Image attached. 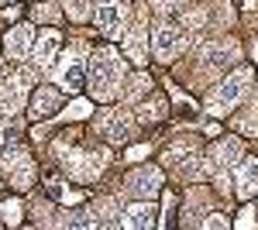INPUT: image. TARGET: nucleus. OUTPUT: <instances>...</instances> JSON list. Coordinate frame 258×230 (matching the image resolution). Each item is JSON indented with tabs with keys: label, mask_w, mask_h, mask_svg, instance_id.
I'll use <instances>...</instances> for the list:
<instances>
[{
	"label": "nucleus",
	"mask_w": 258,
	"mask_h": 230,
	"mask_svg": "<svg viewBox=\"0 0 258 230\" xmlns=\"http://www.w3.org/2000/svg\"><path fill=\"white\" fill-rule=\"evenodd\" d=\"M90 90L97 100H110V96L120 90V83H124V62L114 48H97L93 58H90Z\"/></svg>",
	"instance_id": "nucleus-1"
},
{
	"label": "nucleus",
	"mask_w": 258,
	"mask_h": 230,
	"mask_svg": "<svg viewBox=\"0 0 258 230\" xmlns=\"http://www.w3.org/2000/svg\"><path fill=\"white\" fill-rule=\"evenodd\" d=\"M248 86H251V72L248 69H238L234 76H227L224 83L217 86V93H214V100H210V114H224V110H231V107H238L241 96L248 93Z\"/></svg>",
	"instance_id": "nucleus-2"
},
{
	"label": "nucleus",
	"mask_w": 258,
	"mask_h": 230,
	"mask_svg": "<svg viewBox=\"0 0 258 230\" xmlns=\"http://www.w3.org/2000/svg\"><path fill=\"white\" fill-rule=\"evenodd\" d=\"M4 172H7L14 189H31V182H35V162H31V155L24 151V148H7L4 151Z\"/></svg>",
	"instance_id": "nucleus-3"
},
{
	"label": "nucleus",
	"mask_w": 258,
	"mask_h": 230,
	"mask_svg": "<svg viewBox=\"0 0 258 230\" xmlns=\"http://www.w3.org/2000/svg\"><path fill=\"white\" fill-rule=\"evenodd\" d=\"M186 48V31H182V24H159L155 28V35H152V52L162 58V62H169L172 55H179Z\"/></svg>",
	"instance_id": "nucleus-4"
},
{
	"label": "nucleus",
	"mask_w": 258,
	"mask_h": 230,
	"mask_svg": "<svg viewBox=\"0 0 258 230\" xmlns=\"http://www.w3.org/2000/svg\"><path fill=\"white\" fill-rule=\"evenodd\" d=\"M103 165H107V151H93V148H86V151L69 155V175L80 179V182H93V179L103 172Z\"/></svg>",
	"instance_id": "nucleus-5"
},
{
	"label": "nucleus",
	"mask_w": 258,
	"mask_h": 230,
	"mask_svg": "<svg viewBox=\"0 0 258 230\" xmlns=\"http://www.w3.org/2000/svg\"><path fill=\"white\" fill-rule=\"evenodd\" d=\"M97 131L107 141H124V137L131 134V117H127V110H120V107H110V110H103L97 117Z\"/></svg>",
	"instance_id": "nucleus-6"
},
{
	"label": "nucleus",
	"mask_w": 258,
	"mask_h": 230,
	"mask_svg": "<svg viewBox=\"0 0 258 230\" xmlns=\"http://www.w3.org/2000/svg\"><path fill=\"white\" fill-rule=\"evenodd\" d=\"M124 18H127L124 0H100L97 4V28L103 35H120L124 31Z\"/></svg>",
	"instance_id": "nucleus-7"
},
{
	"label": "nucleus",
	"mask_w": 258,
	"mask_h": 230,
	"mask_svg": "<svg viewBox=\"0 0 258 230\" xmlns=\"http://www.w3.org/2000/svg\"><path fill=\"white\" fill-rule=\"evenodd\" d=\"M162 189V172L159 169H138V172L127 175V182H124V192H131V196H155Z\"/></svg>",
	"instance_id": "nucleus-8"
},
{
	"label": "nucleus",
	"mask_w": 258,
	"mask_h": 230,
	"mask_svg": "<svg viewBox=\"0 0 258 230\" xmlns=\"http://www.w3.org/2000/svg\"><path fill=\"white\" fill-rule=\"evenodd\" d=\"M35 45V28L31 24H14L7 35H4V52L11 58H24Z\"/></svg>",
	"instance_id": "nucleus-9"
},
{
	"label": "nucleus",
	"mask_w": 258,
	"mask_h": 230,
	"mask_svg": "<svg viewBox=\"0 0 258 230\" xmlns=\"http://www.w3.org/2000/svg\"><path fill=\"white\" fill-rule=\"evenodd\" d=\"M238 58V45L231 41V45H210V48H203V55H200V65L207 69V72H220L227 62H234Z\"/></svg>",
	"instance_id": "nucleus-10"
},
{
	"label": "nucleus",
	"mask_w": 258,
	"mask_h": 230,
	"mask_svg": "<svg viewBox=\"0 0 258 230\" xmlns=\"http://www.w3.org/2000/svg\"><path fill=\"white\" fill-rule=\"evenodd\" d=\"M120 223H124V227H135V230H141V227H155V223H159V213H155V206L145 199V203H135V206H127V213L120 216Z\"/></svg>",
	"instance_id": "nucleus-11"
},
{
	"label": "nucleus",
	"mask_w": 258,
	"mask_h": 230,
	"mask_svg": "<svg viewBox=\"0 0 258 230\" xmlns=\"http://www.w3.org/2000/svg\"><path fill=\"white\" fill-rule=\"evenodd\" d=\"M21 103H24V90H21V79H0V114H14Z\"/></svg>",
	"instance_id": "nucleus-12"
},
{
	"label": "nucleus",
	"mask_w": 258,
	"mask_h": 230,
	"mask_svg": "<svg viewBox=\"0 0 258 230\" xmlns=\"http://www.w3.org/2000/svg\"><path fill=\"white\" fill-rule=\"evenodd\" d=\"M59 110V93L55 90H48V86H38L35 96H31V117L38 120V117H52Z\"/></svg>",
	"instance_id": "nucleus-13"
},
{
	"label": "nucleus",
	"mask_w": 258,
	"mask_h": 230,
	"mask_svg": "<svg viewBox=\"0 0 258 230\" xmlns=\"http://www.w3.org/2000/svg\"><path fill=\"white\" fill-rule=\"evenodd\" d=\"M238 158H241V144L234 141V137L217 141V148L210 151V162H214L217 169H231V165H238Z\"/></svg>",
	"instance_id": "nucleus-14"
},
{
	"label": "nucleus",
	"mask_w": 258,
	"mask_h": 230,
	"mask_svg": "<svg viewBox=\"0 0 258 230\" xmlns=\"http://www.w3.org/2000/svg\"><path fill=\"white\" fill-rule=\"evenodd\" d=\"M258 192V158H244L241 162V172H238V196L248 199Z\"/></svg>",
	"instance_id": "nucleus-15"
},
{
	"label": "nucleus",
	"mask_w": 258,
	"mask_h": 230,
	"mask_svg": "<svg viewBox=\"0 0 258 230\" xmlns=\"http://www.w3.org/2000/svg\"><path fill=\"white\" fill-rule=\"evenodd\" d=\"M59 31H41L38 38V52H35V58H38V65H52V58H55V52H59Z\"/></svg>",
	"instance_id": "nucleus-16"
},
{
	"label": "nucleus",
	"mask_w": 258,
	"mask_h": 230,
	"mask_svg": "<svg viewBox=\"0 0 258 230\" xmlns=\"http://www.w3.org/2000/svg\"><path fill=\"white\" fill-rule=\"evenodd\" d=\"M59 83L66 86V90H80V83H83V62L80 58H69V62L59 69Z\"/></svg>",
	"instance_id": "nucleus-17"
},
{
	"label": "nucleus",
	"mask_w": 258,
	"mask_h": 230,
	"mask_svg": "<svg viewBox=\"0 0 258 230\" xmlns=\"http://www.w3.org/2000/svg\"><path fill=\"white\" fill-rule=\"evenodd\" d=\"M127 52H131V58H135V62H145V52H148V48H145V28H131V35H127Z\"/></svg>",
	"instance_id": "nucleus-18"
},
{
	"label": "nucleus",
	"mask_w": 258,
	"mask_h": 230,
	"mask_svg": "<svg viewBox=\"0 0 258 230\" xmlns=\"http://www.w3.org/2000/svg\"><path fill=\"white\" fill-rule=\"evenodd\" d=\"M62 7L73 21H86L93 14V0H62Z\"/></svg>",
	"instance_id": "nucleus-19"
},
{
	"label": "nucleus",
	"mask_w": 258,
	"mask_h": 230,
	"mask_svg": "<svg viewBox=\"0 0 258 230\" xmlns=\"http://www.w3.org/2000/svg\"><path fill=\"white\" fill-rule=\"evenodd\" d=\"M238 134H248V137L258 134V107H251L248 114L238 117Z\"/></svg>",
	"instance_id": "nucleus-20"
},
{
	"label": "nucleus",
	"mask_w": 258,
	"mask_h": 230,
	"mask_svg": "<svg viewBox=\"0 0 258 230\" xmlns=\"http://www.w3.org/2000/svg\"><path fill=\"white\" fill-rule=\"evenodd\" d=\"M145 90H152V79L148 76H131V86L124 90V100H138Z\"/></svg>",
	"instance_id": "nucleus-21"
},
{
	"label": "nucleus",
	"mask_w": 258,
	"mask_h": 230,
	"mask_svg": "<svg viewBox=\"0 0 258 230\" xmlns=\"http://www.w3.org/2000/svg\"><path fill=\"white\" fill-rule=\"evenodd\" d=\"M162 114H165V103H162V100H152V103L145 100V103H141V120H159Z\"/></svg>",
	"instance_id": "nucleus-22"
},
{
	"label": "nucleus",
	"mask_w": 258,
	"mask_h": 230,
	"mask_svg": "<svg viewBox=\"0 0 258 230\" xmlns=\"http://www.w3.org/2000/svg\"><path fill=\"white\" fill-rule=\"evenodd\" d=\"M0 216H4L7 223H18V220H21V203H14V199H4V203H0Z\"/></svg>",
	"instance_id": "nucleus-23"
},
{
	"label": "nucleus",
	"mask_w": 258,
	"mask_h": 230,
	"mask_svg": "<svg viewBox=\"0 0 258 230\" xmlns=\"http://www.w3.org/2000/svg\"><path fill=\"white\" fill-rule=\"evenodd\" d=\"M200 210H207V192L193 189V192H189V210H186V216H197Z\"/></svg>",
	"instance_id": "nucleus-24"
},
{
	"label": "nucleus",
	"mask_w": 258,
	"mask_h": 230,
	"mask_svg": "<svg viewBox=\"0 0 258 230\" xmlns=\"http://www.w3.org/2000/svg\"><path fill=\"white\" fill-rule=\"evenodd\" d=\"M93 213H100V216H117V203L114 199H97Z\"/></svg>",
	"instance_id": "nucleus-25"
},
{
	"label": "nucleus",
	"mask_w": 258,
	"mask_h": 230,
	"mask_svg": "<svg viewBox=\"0 0 258 230\" xmlns=\"http://www.w3.org/2000/svg\"><path fill=\"white\" fill-rule=\"evenodd\" d=\"M35 18H38V21H55V18H59V11H55L52 4H41V7H35Z\"/></svg>",
	"instance_id": "nucleus-26"
},
{
	"label": "nucleus",
	"mask_w": 258,
	"mask_h": 230,
	"mask_svg": "<svg viewBox=\"0 0 258 230\" xmlns=\"http://www.w3.org/2000/svg\"><path fill=\"white\" fill-rule=\"evenodd\" d=\"M90 110H93V107H90L86 100H76V103H73V107L66 110V117H86V114H90Z\"/></svg>",
	"instance_id": "nucleus-27"
},
{
	"label": "nucleus",
	"mask_w": 258,
	"mask_h": 230,
	"mask_svg": "<svg viewBox=\"0 0 258 230\" xmlns=\"http://www.w3.org/2000/svg\"><path fill=\"white\" fill-rule=\"evenodd\" d=\"M203 227H231V220L220 213H210V216H203Z\"/></svg>",
	"instance_id": "nucleus-28"
},
{
	"label": "nucleus",
	"mask_w": 258,
	"mask_h": 230,
	"mask_svg": "<svg viewBox=\"0 0 258 230\" xmlns=\"http://www.w3.org/2000/svg\"><path fill=\"white\" fill-rule=\"evenodd\" d=\"M238 227H255V213H251V210H244V213L238 216Z\"/></svg>",
	"instance_id": "nucleus-29"
},
{
	"label": "nucleus",
	"mask_w": 258,
	"mask_h": 230,
	"mask_svg": "<svg viewBox=\"0 0 258 230\" xmlns=\"http://www.w3.org/2000/svg\"><path fill=\"white\" fill-rule=\"evenodd\" d=\"M145 155H148V148H131L127 158H131V162H138V158H145Z\"/></svg>",
	"instance_id": "nucleus-30"
},
{
	"label": "nucleus",
	"mask_w": 258,
	"mask_h": 230,
	"mask_svg": "<svg viewBox=\"0 0 258 230\" xmlns=\"http://www.w3.org/2000/svg\"><path fill=\"white\" fill-rule=\"evenodd\" d=\"M255 58H258V48H255Z\"/></svg>",
	"instance_id": "nucleus-31"
}]
</instances>
